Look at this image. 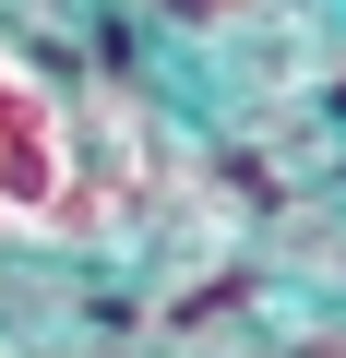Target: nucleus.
I'll use <instances>...</instances> for the list:
<instances>
[{"label": "nucleus", "mask_w": 346, "mask_h": 358, "mask_svg": "<svg viewBox=\"0 0 346 358\" xmlns=\"http://www.w3.org/2000/svg\"><path fill=\"white\" fill-rule=\"evenodd\" d=\"M72 215V108L0 36V239H48Z\"/></svg>", "instance_id": "1"}]
</instances>
